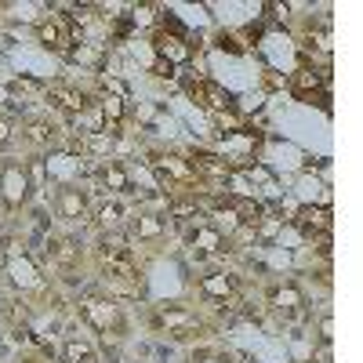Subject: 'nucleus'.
<instances>
[{
    "mask_svg": "<svg viewBox=\"0 0 363 363\" xmlns=\"http://www.w3.org/2000/svg\"><path fill=\"white\" fill-rule=\"evenodd\" d=\"M193 99H196L200 106H207V109H229V106H233L229 91L218 87V84H211V80H200V84L193 87Z\"/></svg>",
    "mask_w": 363,
    "mask_h": 363,
    "instance_id": "8",
    "label": "nucleus"
},
{
    "mask_svg": "<svg viewBox=\"0 0 363 363\" xmlns=\"http://www.w3.org/2000/svg\"><path fill=\"white\" fill-rule=\"evenodd\" d=\"M37 37H40V44L51 48V51H66V44H69L66 26L58 22V18H44V22L37 26Z\"/></svg>",
    "mask_w": 363,
    "mask_h": 363,
    "instance_id": "10",
    "label": "nucleus"
},
{
    "mask_svg": "<svg viewBox=\"0 0 363 363\" xmlns=\"http://www.w3.org/2000/svg\"><path fill=\"white\" fill-rule=\"evenodd\" d=\"M11 138H15V131H11V120L8 116H0V153L11 145Z\"/></svg>",
    "mask_w": 363,
    "mask_h": 363,
    "instance_id": "24",
    "label": "nucleus"
},
{
    "mask_svg": "<svg viewBox=\"0 0 363 363\" xmlns=\"http://www.w3.org/2000/svg\"><path fill=\"white\" fill-rule=\"evenodd\" d=\"M55 207H58V218L66 222H84L87 218V193L80 186H62L55 196Z\"/></svg>",
    "mask_w": 363,
    "mask_h": 363,
    "instance_id": "4",
    "label": "nucleus"
},
{
    "mask_svg": "<svg viewBox=\"0 0 363 363\" xmlns=\"http://www.w3.org/2000/svg\"><path fill=\"white\" fill-rule=\"evenodd\" d=\"M102 116H106L109 124L116 128L120 120H124V99H116V95H106V99H102Z\"/></svg>",
    "mask_w": 363,
    "mask_h": 363,
    "instance_id": "21",
    "label": "nucleus"
},
{
    "mask_svg": "<svg viewBox=\"0 0 363 363\" xmlns=\"http://www.w3.org/2000/svg\"><path fill=\"white\" fill-rule=\"evenodd\" d=\"M200 291H203L207 298L225 301V298H233V294H236V277H229V272H211V277H203V280H200Z\"/></svg>",
    "mask_w": 363,
    "mask_h": 363,
    "instance_id": "9",
    "label": "nucleus"
},
{
    "mask_svg": "<svg viewBox=\"0 0 363 363\" xmlns=\"http://www.w3.org/2000/svg\"><path fill=\"white\" fill-rule=\"evenodd\" d=\"M51 102L58 109H66V113H84L87 109V95H84V91H77V87H55L51 91Z\"/></svg>",
    "mask_w": 363,
    "mask_h": 363,
    "instance_id": "15",
    "label": "nucleus"
},
{
    "mask_svg": "<svg viewBox=\"0 0 363 363\" xmlns=\"http://www.w3.org/2000/svg\"><path fill=\"white\" fill-rule=\"evenodd\" d=\"M99 182H102L109 193H131V174L120 167V164H113V160L99 167Z\"/></svg>",
    "mask_w": 363,
    "mask_h": 363,
    "instance_id": "11",
    "label": "nucleus"
},
{
    "mask_svg": "<svg viewBox=\"0 0 363 363\" xmlns=\"http://www.w3.org/2000/svg\"><path fill=\"white\" fill-rule=\"evenodd\" d=\"M55 135H58V131H55V124H48V120H29V124H26V142L37 145V149L51 145Z\"/></svg>",
    "mask_w": 363,
    "mask_h": 363,
    "instance_id": "17",
    "label": "nucleus"
},
{
    "mask_svg": "<svg viewBox=\"0 0 363 363\" xmlns=\"http://www.w3.org/2000/svg\"><path fill=\"white\" fill-rule=\"evenodd\" d=\"M164 229H167L164 218L153 215V211H142V215H135V222H131V233H135L138 240H160Z\"/></svg>",
    "mask_w": 363,
    "mask_h": 363,
    "instance_id": "13",
    "label": "nucleus"
},
{
    "mask_svg": "<svg viewBox=\"0 0 363 363\" xmlns=\"http://www.w3.org/2000/svg\"><path fill=\"white\" fill-rule=\"evenodd\" d=\"M77 167H80V164H77V157H69V153H58V157L51 160V174H55V178H69Z\"/></svg>",
    "mask_w": 363,
    "mask_h": 363,
    "instance_id": "22",
    "label": "nucleus"
},
{
    "mask_svg": "<svg viewBox=\"0 0 363 363\" xmlns=\"http://www.w3.org/2000/svg\"><path fill=\"white\" fill-rule=\"evenodd\" d=\"M272 306H277L280 313H301V306H306V298H301V291L294 287V284H284V287H277L272 291Z\"/></svg>",
    "mask_w": 363,
    "mask_h": 363,
    "instance_id": "14",
    "label": "nucleus"
},
{
    "mask_svg": "<svg viewBox=\"0 0 363 363\" xmlns=\"http://www.w3.org/2000/svg\"><path fill=\"white\" fill-rule=\"evenodd\" d=\"M8 277L22 291H37L40 287V269L33 265L29 255H8Z\"/></svg>",
    "mask_w": 363,
    "mask_h": 363,
    "instance_id": "5",
    "label": "nucleus"
},
{
    "mask_svg": "<svg viewBox=\"0 0 363 363\" xmlns=\"http://www.w3.org/2000/svg\"><path fill=\"white\" fill-rule=\"evenodd\" d=\"M48 251H51V258L62 265V269H73V265L80 262V247L73 244V240H51Z\"/></svg>",
    "mask_w": 363,
    "mask_h": 363,
    "instance_id": "16",
    "label": "nucleus"
},
{
    "mask_svg": "<svg viewBox=\"0 0 363 363\" xmlns=\"http://www.w3.org/2000/svg\"><path fill=\"white\" fill-rule=\"evenodd\" d=\"M160 323L171 330V335H178V338H186L189 330H196V316L189 309H164L160 313Z\"/></svg>",
    "mask_w": 363,
    "mask_h": 363,
    "instance_id": "12",
    "label": "nucleus"
},
{
    "mask_svg": "<svg viewBox=\"0 0 363 363\" xmlns=\"http://www.w3.org/2000/svg\"><path fill=\"white\" fill-rule=\"evenodd\" d=\"M29 193H33V174H29V167L18 160H8L0 167V196H4V203L11 211H18L29 200Z\"/></svg>",
    "mask_w": 363,
    "mask_h": 363,
    "instance_id": "1",
    "label": "nucleus"
},
{
    "mask_svg": "<svg viewBox=\"0 0 363 363\" xmlns=\"http://www.w3.org/2000/svg\"><path fill=\"white\" fill-rule=\"evenodd\" d=\"M120 222H124V207L120 203H102L99 207V225L102 229H116Z\"/></svg>",
    "mask_w": 363,
    "mask_h": 363,
    "instance_id": "20",
    "label": "nucleus"
},
{
    "mask_svg": "<svg viewBox=\"0 0 363 363\" xmlns=\"http://www.w3.org/2000/svg\"><path fill=\"white\" fill-rule=\"evenodd\" d=\"M80 316L106 338L124 330V316H120V309L113 306V301H106V298H84L80 301Z\"/></svg>",
    "mask_w": 363,
    "mask_h": 363,
    "instance_id": "2",
    "label": "nucleus"
},
{
    "mask_svg": "<svg viewBox=\"0 0 363 363\" xmlns=\"http://www.w3.org/2000/svg\"><path fill=\"white\" fill-rule=\"evenodd\" d=\"M0 309H4V294H0Z\"/></svg>",
    "mask_w": 363,
    "mask_h": 363,
    "instance_id": "26",
    "label": "nucleus"
},
{
    "mask_svg": "<svg viewBox=\"0 0 363 363\" xmlns=\"http://www.w3.org/2000/svg\"><path fill=\"white\" fill-rule=\"evenodd\" d=\"M153 44L167 58V66H178V62H189V58H193V48L186 44V29H182L174 18H167V29H160Z\"/></svg>",
    "mask_w": 363,
    "mask_h": 363,
    "instance_id": "3",
    "label": "nucleus"
},
{
    "mask_svg": "<svg viewBox=\"0 0 363 363\" xmlns=\"http://www.w3.org/2000/svg\"><path fill=\"white\" fill-rule=\"evenodd\" d=\"M189 171H193L196 178H207V182H225L229 171H233V164L222 160V157H215V153H193Z\"/></svg>",
    "mask_w": 363,
    "mask_h": 363,
    "instance_id": "6",
    "label": "nucleus"
},
{
    "mask_svg": "<svg viewBox=\"0 0 363 363\" xmlns=\"http://www.w3.org/2000/svg\"><path fill=\"white\" fill-rule=\"evenodd\" d=\"M262 225H258V236L262 240H272V236H277L280 233V225H284V218H258Z\"/></svg>",
    "mask_w": 363,
    "mask_h": 363,
    "instance_id": "23",
    "label": "nucleus"
},
{
    "mask_svg": "<svg viewBox=\"0 0 363 363\" xmlns=\"http://www.w3.org/2000/svg\"><path fill=\"white\" fill-rule=\"evenodd\" d=\"M222 244H225V236H222V229H218V225H196V229L189 233V247H193V255H196V258L218 255V251H222Z\"/></svg>",
    "mask_w": 363,
    "mask_h": 363,
    "instance_id": "7",
    "label": "nucleus"
},
{
    "mask_svg": "<svg viewBox=\"0 0 363 363\" xmlns=\"http://www.w3.org/2000/svg\"><path fill=\"white\" fill-rule=\"evenodd\" d=\"M320 73H309V69H298L294 73V95H313V91L320 87Z\"/></svg>",
    "mask_w": 363,
    "mask_h": 363,
    "instance_id": "19",
    "label": "nucleus"
},
{
    "mask_svg": "<svg viewBox=\"0 0 363 363\" xmlns=\"http://www.w3.org/2000/svg\"><path fill=\"white\" fill-rule=\"evenodd\" d=\"M171 215H174V218H189V215H196V203H193V200H178V203L171 207Z\"/></svg>",
    "mask_w": 363,
    "mask_h": 363,
    "instance_id": "25",
    "label": "nucleus"
},
{
    "mask_svg": "<svg viewBox=\"0 0 363 363\" xmlns=\"http://www.w3.org/2000/svg\"><path fill=\"white\" fill-rule=\"evenodd\" d=\"M62 359L66 363H95V349H91L84 338H69L62 345Z\"/></svg>",
    "mask_w": 363,
    "mask_h": 363,
    "instance_id": "18",
    "label": "nucleus"
}]
</instances>
